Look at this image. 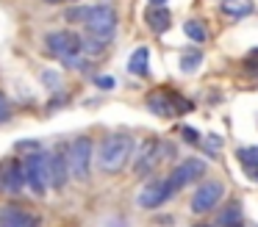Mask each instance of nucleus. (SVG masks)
Instances as JSON below:
<instances>
[{
    "label": "nucleus",
    "instance_id": "1",
    "mask_svg": "<svg viewBox=\"0 0 258 227\" xmlns=\"http://www.w3.org/2000/svg\"><path fill=\"white\" fill-rule=\"evenodd\" d=\"M131 155H134V136L128 130L108 133L100 141V147H97V166L103 172H108V175H117L128 164Z\"/></svg>",
    "mask_w": 258,
    "mask_h": 227
},
{
    "label": "nucleus",
    "instance_id": "2",
    "mask_svg": "<svg viewBox=\"0 0 258 227\" xmlns=\"http://www.w3.org/2000/svg\"><path fill=\"white\" fill-rule=\"evenodd\" d=\"M45 47L50 55L61 58L70 69H81V66H84V58H81V53H84V50H81V36H75V33H70V31L47 33Z\"/></svg>",
    "mask_w": 258,
    "mask_h": 227
},
{
    "label": "nucleus",
    "instance_id": "3",
    "mask_svg": "<svg viewBox=\"0 0 258 227\" xmlns=\"http://www.w3.org/2000/svg\"><path fill=\"white\" fill-rule=\"evenodd\" d=\"M92 155H95V144L89 136H78L67 149V164H70V175L75 180H86L92 169Z\"/></svg>",
    "mask_w": 258,
    "mask_h": 227
},
{
    "label": "nucleus",
    "instance_id": "4",
    "mask_svg": "<svg viewBox=\"0 0 258 227\" xmlns=\"http://www.w3.org/2000/svg\"><path fill=\"white\" fill-rule=\"evenodd\" d=\"M25 169V183L31 186V191L36 197H45L47 186H50V177H47V153H31L23 161Z\"/></svg>",
    "mask_w": 258,
    "mask_h": 227
},
{
    "label": "nucleus",
    "instance_id": "5",
    "mask_svg": "<svg viewBox=\"0 0 258 227\" xmlns=\"http://www.w3.org/2000/svg\"><path fill=\"white\" fill-rule=\"evenodd\" d=\"M84 28H86V33L111 39L114 28H117V11H114L111 6H103V3L92 6V14H89V20L84 22Z\"/></svg>",
    "mask_w": 258,
    "mask_h": 227
},
{
    "label": "nucleus",
    "instance_id": "6",
    "mask_svg": "<svg viewBox=\"0 0 258 227\" xmlns=\"http://www.w3.org/2000/svg\"><path fill=\"white\" fill-rule=\"evenodd\" d=\"M225 197V186L219 180H206L197 186V191L191 194V210L195 213H208L219 205V199Z\"/></svg>",
    "mask_w": 258,
    "mask_h": 227
},
{
    "label": "nucleus",
    "instance_id": "7",
    "mask_svg": "<svg viewBox=\"0 0 258 227\" xmlns=\"http://www.w3.org/2000/svg\"><path fill=\"white\" fill-rule=\"evenodd\" d=\"M203 175H206V164H203L200 158H186L183 164H178L172 169V175L167 177V183H169V188H172V194H175L183 186H189L191 180H200Z\"/></svg>",
    "mask_w": 258,
    "mask_h": 227
},
{
    "label": "nucleus",
    "instance_id": "8",
    "mask_svg": "<svg viewBox=\"0 0 258 227\" xmlns=\"http://www.w3.org/2000/svg\"><path fill=\"white\" fill-rule=\"evenodd\" d=\"M25 186V169L20 161L14 158H6L0 164V188L6 194H20Z\"/></svg>",
    "mask_w": 258,
    "mask_h": 227
},
{
    "label": "nucleus",
    "instance_id": "9",
    "mask_svg": "<svg viewBox=\"0 0 258 227\" xmlns=\"http://www.w3.org/2000/svg\"><path fill=\"white\" fill-rule=\"evenodd\" d=\"M147 108L153 111V114H158V116H172L175 111H191V103L189 100H183V97H178V94H153V97H147Z\"/></svg>",
    "mask_w": 258,
    "mask_h": 227
},
{
    "label": "nucleus",
    "instance_id": "10",
    "mask_svg": "<svg viewBox=\"0 0 258 227\" xmlns=\"http://www.w3.org/2000/svg\"><path fill=\"white\" fill-rule=\"evenodd\" d=\"M172 153H175V149L169 147V144L150 138V141L142 147V153H139V161H136V175H145V172H150L153 166L158 164V161L167 158V155H172Z\"/></svg>",
    "mask_w": 258,
    "mask_h": 227
},
{
    "label": "nucleus",
    "instance_id": "11",
    "mask_svg": "<svg viewBox=\"0 0 258 227\" xmlns=\"http://www.w3.org/2000/svg\"><path fill=\"white\" fill-rule=\"evenodd\" d=\"M169 197H172V188H169L167 180H150L139 191V199H136V202H139V208L153 210V208H161Z\"/></svg>",
    "mask_w": 258,
    "mask_h": 227
},
{
    "label": "nucleus",
    "instance_id": "12",
    "mask_svg": "<svg viewBox=\"0 0 258 227\" xmlns=\"http://www.w3.org/2000/svg\"><path fill=\"white\" fill-rule=\"evenodd\" d=\"M0 227H39V216L20 205H3L0 208Z\"/></svg>",
    "mask_w": 258,
    "mask_h": 227
},
{
    "label": "nucleus",
    "instance_id": "13",
    "mask_svg": "<svg viewBox=\"0 0 258 227\" xmlns=\"http://www.w3.org/2000/svg\"><path fill=\"white\" fill-rule=\"evenodd\" d=\"M47 177H50L53 188L67 186V177H70L67 153H61V149H50V153H47Z\"/></svg>",
    "mask_w": 258,
    "mask_h": 227
},
{
    "label": "nucleus",
    "instance_id": "14",
    "mask_svg": "<svg viewBox=\"0 0 258 227\" xmlns=\"http://www.w3.org/2000/svg\"><path fill=\"white\" fill-rule=\"evenodd\" d=\"M145 20H147V25H150L156 33H164L169 25H172V14H169V9H164V6H156V9H147Z\"/></svg>",
    "mask_w": 258,
    "mask_h": 227
},
{
    "label": "nucleus",
    "instance_id": "15",
    "mask_svg": "<svg viewBox=\"0 0 258 227\" xmlns=\"http://www.w3.org/2000/svg\"><path fill=\"white\" fill-rule=\"evenodd\" d=\"M244 224V216H241V208L236 202H228L217 216V227H241Z\"/></svg>",
    "mask_w": 258,
    "mask_h": 227
},
{
    "label": "nucleus",
    "instance_id": "16",
    "mask_svg": "<svg viewBox=\"0 0 258 227\" xmlns=\"http://www.w3.org/2000/svg\"><path fill=\"white\" fill-rule=\"evenodd\" d=\"M128 69L134 72V75L145 78L147 72H150V50H147V47H136L134 53H131V61H128Z\"/></svg>",
    "mask_w": 258,
    "mask_h": 227
},
{
    "label": "nucleus",
    "instance_id": "17",
    "mask_svg": "<svg viewBox=\"0 0 258 227\" xmlns=\"http://www.w3.org/2000/svg\"><path fill=\"white\" fill-rule=\"evenodd\" d=\"M222 11L233 20H241V17H250L255 11V3L252 0H222Z\"/></svg>",
    "mask_w": 258,
    "mask_h": 227
},
{
    "label": "nucleus",
    "instance_id": "18",
    "mask_svg": "<svg viewBox=\"0 0 258 227\" xmlns=\"http://www.w3.org/2000/svg\"><path fill=\"white\" fill-rule=\"evenodd\" d=\"M106 47H108V39L106 36H95V33L81 36V50H84L86 55H100Z\"/></svg>",
    "mask_w": 258,
    "mask_h": 227
},
{
    "label": "nucleus",
    "instance_id": "19",
    "mask_svg": "<svg viewBox=\"0 0 258 227\" xmlns=\"http://www.w3.org/2000/svg\"><path fill=\"white\" fill-rule=\"evenodd\" d=\"M183 31H186V36H189L191 42H197V44H203L208 39V31H206V25H203L200 20H186Z\"/></svg>",
    "mask_w": 258,
    "mask_h": 227
},
{
    "label": "nucleus",
    "instance_id": "20",
    "mask_svg": "<svg viewBox=\"0 0 258 227\" xmlns=\"http://www.w3.org/2000/svg\"><path fill=\"white\" fill-rule=\"evenodd\" d=\"M200 64H203V53H186L183 58H180V72L183 75H189V72H197L200 69Z\"/></svg>",
    "mask_w": 258,
    "mask_h": 227
},
{
    "label": "nucleus",
    "instance_id": "21",
    "mask_svg": "<svg viewBox=\"0 0 258 227\" xmlns=\"http://www.w3.org/2000/svg\"><path fill=\"white\" fill-rule=\"evenodd\" d=\"M89 14H92V6H73V9H67V22H86L89 20Z\"/></svg>",
    "mask_w": 258,
    "mask_h": 227
},
{
    "label": "nucleus",
    "instance_id": "22",
    "mask_svg": "<svg viewBox=\"0 0 258 227\" xmlns=\"http://www.w3.org/2000/svg\"><path fill=\"white\" fill-rule=\"evenodd\" d=\"M236 158L241 161V166L255 164V161H258V147H241V149H236Z\"/></svg>",
    "mask_w": 258,
    "mask_h": 227
},
{
    "label": "nucleus",
    "instance_id": "23",
    "mask_svg": "<svg viewBox=\"0 0 258 227\" xmlns=\"http://www.w3.org/2000/svg\"><path fill=\"white\" fill-rule=\"evenodd\" d=\"M9 116H12V103H9L6 94L0 92V122H6Z\"/></svg>",
    "mask_w": 258,
    "mask_h": 227
},
{
    "label": "nucleus",
    "instance_id": "24",
    "mask_svg": "<svg viewBox=\"0 0 258 227\" xmlns=\"http://www.w3.org/2000/svg\"><path fill=\"white\" fill-rule=\"evenodd\" d=\"M42 81L47 83V89H53V92H56V89H58V83H61V78H58L56 72H45V75H42Z\"/></svg>",
    "mask_w": 258,
    "mask_h": 227
},
{
    "label": "nucleus",
    "instance_id": "25",
    "mask_svg": "<svg viewBox=\"0 0 258 227\" xmlns=\"http://www.w3.org/2000/svg\"><path fill=\"white\" fill-rule=\"evenodd\" d=\"M95 83L103 89V92H111V89H114V78H108V75H100V78H95Z\"/></svg>",
    "mask_w": 258,
    "mask_h": 227
},
{
    "label": "nucleus",
    "instance_id": "26",
    "mask_svg": "<svg viewBox=\"0 0 258 227\" xmlns=\"http://www.w3.org/2000/svg\"><path fill=\"white\" fill-rule=\"evenodd\" d=\"M180 130H183V138H186V141H191V144L200 141V133H197L195 127H180Z\"/></svg>",
    "mask_w": 258,
    "mask_h": 227
},
{
    "label": "nucleus",
    "instance_id": "27",
    "mask_svg": "<svg viewBox=\"0 0 258 227\" xmlns=\"http://www.w3.org/2000/svg\"><path fill=\"white\" fill-rule=\"evenodd\" d=\"M244 172H247V177H250L252 183H258V161H255V164H247Z\"/></svg>",
    "mask_w": 258,
    "mask_h": 227
},
{
    "label": "nucleus",
    "instance_id": "28",
    "mask_svg": "<svg viewBox=\"0 0 258 227\" xmlns=\"http://www.w3.org/2000/svg\"><path fill=\"white\" fill-rule=\"evenodd\" d=\"M150 3H153V6H164L167 0H150Z\"/></svg>",
    "mask_w": 258,
    "mask_h": 227
},
{
    "label": "nucleus",
    "instance_id": "29",
    "mask_svg": "<svg viewBox=\"0 0 258 227\" xmlns=\"http://www.w3.org/2000/svg\"><path fill=\"white\" fill-rule=\"evenodd\" d=\"M47 3H64V0H47Z\"/></svg>",
    "mask_w": 258,
    "mask_h": 227
},
{
    "label": "nucleus",
    "instance_id": "30",
    "mask_svg": "<svg viewBox=\"0 0 258 227\" xmlns=\"http://www.w3.org/2000/svg\"><path fill=\"white\" fill-rule=\"evenodd\" d=\"M195 227H211V224H195Z\"/></svg>",
    "mask_w": 258,
    "mask_h": 227
}]
</instances>
